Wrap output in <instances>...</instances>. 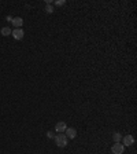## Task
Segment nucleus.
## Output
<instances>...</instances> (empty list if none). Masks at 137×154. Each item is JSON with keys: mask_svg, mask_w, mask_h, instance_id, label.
<instances>
[{"mask_svg": "<svg viewBox=\"0 0 137 154\" xmlns=\"http://www.w3.org/2000/svg\"><path fill=\"white\" fill-rule=\"evenodd\" d=\"M54 139L58 147H66L67 146V136L64 135V134H56L54 136Z\"/></svg>", "mask_w": 137, "mask_h": 154, "instance_id": "1", "label": "nucleus"}, {"mask_svg": "<svg viewBox=\"0 0 137 154\" xmlns=\"http://www.w3.org/2000/svg\"><path fill=\"white\" fill-rule=\"evenodd\" d=\"M123 150H125V146L122 143H114L113 147H111L113 154H123Z\"/></svg>", "mask_w": 137, "mask_h": 154, "instance_id": "2", "label": "nucleus"}, {"mask_svg": "<svg viewBox=\"0 0 137 154\" xmlns=\"http://www.w3.org/2000/svg\"><path fill=\"white\" fill-rule=\"evenodd\" d=\"M66 128H67L66 122H64V121H59V122H56V125H55V131L58 132V134H64Z\"/></svg>", "mask_w": 137, "mask_h": 154, "instance_id": "3", "label": "nucleus"}, {"mask_svg": "<svg viewBox=\"0 0 137 154\" xmlns=\"http://www.w3.org/2000/svg\"><path fill=\"white\" fill-rule=\"evenodd\" d=\"M11 35H13V37L15 40H22L23 36H25V32H23L22 29H15V30L11 32Z\"/></svg>", "mask_w": 137, "mask_h": 154, "instance_id": "4", "label": "nucleus"}, {"mask_svg": "<svg viewBox=\"0 0 137 154\" xmlns=\"http://www.w3.org/2000/svg\"><path fill=\"white\" fill-rule=\"evenodd\" d=\"M122 142H123V146H133L134 145V138L132 135H126L122 138Z\"/></svg>", "mask_w": 137, "mask_h": 154, "instance_id": "5", "label": "nucleus"}, {"mask_svg": "<svg viewBox=\"0 0 137 154\" xmlns=\"http://www.w3.org/2000/svg\"><path fill=\"white\" fill-rule=\"evenodd\" d=\"M64 135L67 136V139H74L75 136H77V131L74 129V128H66V131H64Z\"/></svg>", "mask_w": 137, "mask_h": 154, "instance_id": "6", "label": "nucleus"}, {"mask_svg": "<svg viewBox=\"0 0 137 154\" xmlns=\"http://www.w3.org/2000/svg\"><path fill=\"white\" fill-rule=\"evenodd\" d=\"M13 25L17 29H21V26L23 25V19L21 17H17V18H13Z\"/></svg>", "mask_w": 137, "mask_h": 154, "instance_id": "7", "label": "nucleus"}, {"mask_svg": "<svg viewBox=\"0 0 137 154\" xmlns=\"http://www.w3.org/2000/svg\"><path fill=\"white\" fill-rule=\"evenodd\" d=\"M11 32H13V30H11V29H10L8 26L1 28V30H0V33H1L3 36H10V35H11Z\"/></svg>", "mask_w": 137, "mask_h": 154, "instance_id": "8", "label": "nucleus"}, {"mask_svg": "<svg viewBox=\"0 0 137 154\" xmlns=\"http://www.w3.org/2000/svg\"><path fill=\"white\" fill-rule=\"evenodd\" d=\"M113 139H114L115 143H119V142H121V139H122V136H121V134H119V132H114Z\"/></svg>", "mask_w": 137, "mask_h": 154, "instance_id": "9", "label": "nucleus"}, {"mask_svg": "<svg viewBox=\"0 0 137 154\" xmlns=\"http://www.w3.org/2000/svg\"><path fill=\"white\" fill-rule=\"evenodd\" d=\"M44 10H45V13H48V14H52V13L55 11L54 7H52L51 4H47V6H45V8H44Z\"/></svg>", "mask_w": 137, "mask_h": 154, "instance_id": "10", "label": "nucleus"}, {"mask_svg": "<svg viewBox=\"0 0 137 154\" xmlns=\"http://www.w3.org/2000/svg\"><path fill=\"white\" fill-rule=\"evenodd\" d=\"M55 4L56 6H64L66 4V1H64V0H58V1H55Z\"/></svg>", "mask_w": 137, "mask_h": 154, "instance_id": "11", "label": "nucleus"}, {"mask_svg": "<svg viewBox=\"0 0 137 154\" xmlns=\"http://www.w3.org/2000/svg\"><path fill=\"white\" fill-rule=\"evenodd\" d=\"M47 136H48V138H50V139H51V138H54V134H52V132H51V131H48V132H47Z\"/></svg>", "mask_w": 137, "mask_h": 154, "instance_id": "12", "label": "nucleus"}, {"mask_svg": "<svg viewBox=\"0 0 137 154\" xmlns=\"http://www.w3.org/2000/svg\"><path fill=\"white\" fill-rule=\"evenodd\" d=\"M7 21H8V22H13V17H11V15H8V17H7Z\"/></svg>", "mask_w": 137, "mask_h": 154, "instance_id": "13", "label": "nucleus"}]
</instances>
